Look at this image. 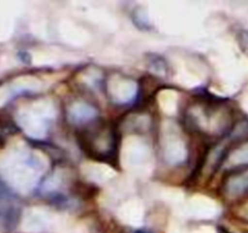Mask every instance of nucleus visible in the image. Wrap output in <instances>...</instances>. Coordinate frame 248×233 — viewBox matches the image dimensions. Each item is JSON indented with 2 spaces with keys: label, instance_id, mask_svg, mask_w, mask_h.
Segmentation results:
<instances>
[{
  "label": "nucleus",
  "instance_id": "f257e3e1",
  "mask_svg": "<svg viewBox=\"0 0 248 233\" xmlns=\"http://www.w3.org/2000/svg\"><path fill=\"white\" fill-rule=\"evenodd\" d=\"M19 214L14 192L0 179V227L5 231L14 230L18 223Z\"/></svg>",
  "mask_w": 248,
  "mask_h": 233
},
{
  "label": "nucleus",
  "instance_id": "f03ea898",
  "mask_svg": "<svg viewBox=\"0 0 248 233\" xmlns=\"http://www.w3.org/2000/svg\"><path fill=\"white\" fill-rule=\"evenodd\" d=\"M68 120L74 125L90 123L97 116V109L86 102H74L67 112Z\"/></svg>",
  "mask_w": 248,
  "mask_h": 233
},
{
  "label": "nucleus",
  "instance_id": "7ed1b4c3",
  "mask_svg": "<svg viewBox=\"0 0 248 233\" xmlns=\"http://www.w3.org/2000/svg\"><path fill=\"white\" fill-rule=\"evenodd\" d=\"M248 192V169L229 177L225 183V193L230 197H239Z\"/></svg>",
  "mask_w": 248,
  "mask_h": 233
},
{
  "label": "nucleus",
  "instance_id": "20e7f679",
  "mask_svg": "<svg viewBox=\"0 0 248 233\" xmlns=\"http://www.w3.org/2000/svg\"><path fill=\"white\" fill-rule=\"evenodd\" d=\"M229 162L232 166H240V165H248V142L240 146L239 148L230 153Z\"/></svg>",
  "mask_w": 248,
  "mask_h": 233
},
{
  "label": "nucleus",
  "instance_id": "39448f33",
  "mask_svg": "<svg viewBox=\"0 0 248 233\" xmlns=\"http://www.w3.org/2000/svg\"><path fill=\"white\" fill-rule=\"evenodd\" d=\"M240 43H241L242 48L248 52V32L245 31L240 34Z\"/></svg>",
  "mask_w": 248,
  "mask_h": 233
},
{
  "label": "nucleus",
  "instance_id": "423d86ee",
  "mask_svg": "<svg viewBox=\"0 0 248 233\" xmlns=\"http://www.w3.org/2000/svg\"><path fill=\"white\" fill-rule=\"evenodd\" d=\"M136 233H148V232H145V231H137Z\"/></svg>",
  "mask_w": 248,
  "mask_h": 233
}]
</instances>
